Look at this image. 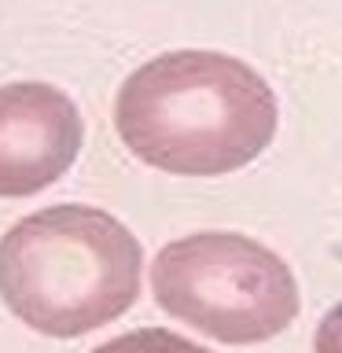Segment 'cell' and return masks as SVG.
<instances>
[{
	"label": "cell",
	"mask_w": 342,
	"mask_h": 353,
	"mask_svg": "<svg viewBox=\"0 0 342 353\" xmlns=\"http://www.w3.org/2000/svg\"><path fill=\"white\" fill-rule=\"evenodd\" d=\"M276 96L243 59L165 52L125 77L114 99L121 143L140 162L181 176L243 170L276 137Z\"/></svg>",
	"instance_id": "1"
},
{
	"label": "cell",
	"mask_w": 342,
	"mask_h": 353,
	"mask_svg": "<svg viewBox=\"0 0 342 353\" xmlns=\"http://www.w3.org/2000/svg\"><path fill=\"white\" fill-rule=\"evenodd\" d=\"M137 236L96 206H48L0 239V298L26 327L74 339L118 320L140 294Z\"/></svg>",
	"instance_id": "2"
},
{
	"label": "cell",
	"mask_w": 342,
	"mask_h": 353,
	"mask_svg": "<svg viewBox=\"0 0 342 353\" xmlns=\"http://www.w3.org/2000/svg\"><path fill=\"white\" fill-rule=\"evenodd\" d=\"M151 291L170 316L195 331L254 346L294 324V272L265 243L239 232H195L154 254Z\"/></svg>",
	"instance_id": "3"
},
{
	"label": "cell",
	"mask_w": 342,
	"mask_h": 353,
	"mask_svg": "<svg viewBox=\"0 0 342 353\" xmlns=\"http://www.w3.org/2000/svg\"><path fill=\"white\" fill-rule=\"evenodd\" d=\"M85 125L74 99L52 85L0 88V199H22L55 184L74 165Z\"/></svg>",
	"instance_id": "4"
},
{
	"label": "cell",
	"mask_w": 342,
	"mask_h": 353,
	"mask_svg": "<svg viewBox=\"0 0 342 353\" xmlns=\"http://www.w3.org/2000/svg\"><path fill=\"white\" fill-rule=\"evenodd\" d=\"M92 353H210L199 342H188L177 331L165 327H140V331H125V335L103 342Z\"/></svg>",
	"instance_id": "5"
},
{
	"label": "cell",
	"mask_w": 342,
	"mask_h": 353,
	"mask_svg": "<svg viewBox=\"0 0 342 353\" xmlns=\"http://www.w3.org/2000/svg\"><path fill=\"white\" fill-rule=\"evenodd\" d=\"M313 353H342V302L335 309H328L324 320L316 324Z\"/></svg>",
	"instance_id": "6"
}]
</instances>
